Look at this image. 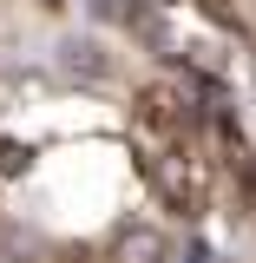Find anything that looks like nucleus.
<instances>
[{"instance_id": "nucleus-1", "label": "nucleus", "mask_w": 256, "mask_h": 263, "mask_svg": "<svg viewBox=\"0 0 256 263\" xmlns=\"http://www.w3.org/2000/svg\"><path fill=\"white\" fill-rule=\"evenodd\" d=\"M164 250H171V243H164V230L145 224V230H125L112 257H119V263H164Z\"/></svg>"}, {"instance_id": "nucleus-2", "label": "nucleus", "mask_w": 256, "mask_h": 263, "mask_svg": "<svg viewBox=\"0 0 256 263\" xmlns=\"http://www.w3.org/2000/svg\"><path fill=\"white\" fill-rule=\"evenodd\" d=\"M151 7H178V0H151Z\"/></svg>"}]
</instances>
